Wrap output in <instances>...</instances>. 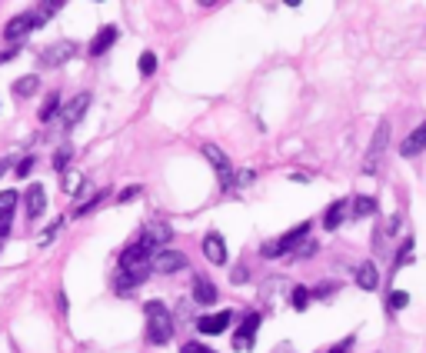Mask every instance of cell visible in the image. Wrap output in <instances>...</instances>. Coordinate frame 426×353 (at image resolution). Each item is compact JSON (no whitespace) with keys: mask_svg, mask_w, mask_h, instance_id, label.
<instances>
[{"mask_svg":"<svg viewBox=\"0 0 426 353\" xmlns=\"http://www.w3.org/2000/svg\"><path fill=\"white\" fill-rule=\"evenodd\" d=\"M143 317H147V340H150L153 347H164V343L174 340V313H170L160 300H147Z\"/></svg>","mask_w":426,"mask_h":353,"instance_id":"obj_1","label":"cell"},{"mask_svg":"<svg viewBox=\"0 0 426 353\" xmlns=\"http://www.w3.org/2000/svg\"><path fill=\"white\" fill-rule=\"evenodd\" d=\"M153 257H157V247H153L147 237H137V240L120 254V270L123 274H137V276H150L153 270Z\"/></svg>","mask_w":426,"mask_h":353,"instance_id":"obj_2","label":"cell"},{"mask_svg":"<svg viewBox=\"0 0 426 353\" xmlns=\"http://www.w3.org/2000/svg\"><path fill=\"white\" fill-rule=\"evenodd\" d=\"M386 147H390V121H380L376 123V133H373L370 147H366V157H363V174L366 176H373L376 170H380Z\"/></svg>","mask_w":426,"mask_h":353,"instance_id":"obj_3","label":"cell"},{"mask_svg":"<svg viewBox=\"0 0 426 353\" xmlns=\"http://www.w3.org/2000/svg\"><path fill=\"white\" fill-rule=\"evenodd\" d=\"M44 21H47V13L40 11V7H37V11H27V13H17V17H13V21H7V27H4V40L17 47L23 37L33 30V27H40Z\"/></svg>","mask_w":426,"mask_h":353,"instance_id":"obj_4","label":"cell"},{"mask_svg":"<svg viewBox=\"0 0 426 353\" xmlns=\"http://www.w3.org/2000/svg\"><path fill=\"white\" fill-rule=\"evenodd\" d=\"M306 233H310V220H303L300 227H296V230H286L284 237H276V240L263 243V247H260V254H263V257H270V260H274V257L290 254L293 247H300V243L306 240Z\"/></svg>","mask_w":426,"mask_h":353,"instance_id":"obj_5","label":"cell"},{"mask_svg":"<svg viewBox=\"0 0 426 353\" xmlns=\"http://www.w3.org/2000/svg\"><path fill=\"white\" fill-rule=\"evenodd\" d=\"M203 157H207L213 170L220 176V190H233L237 187V174H233V164H230V157L220 150L217 144H203Z\"/></svg>","mask_w":426,"mask_h":353,"instance_id":"obj_6","label":"cell"},{"mask_svg":"<svg viewBox=\"0 0 426 353\" xmlns=\"http://www.w3.org/2000/svg\"><path fill=\"white\" fill-rule=\"evenodd\" d=\"M74 54H77L74 40H57V44H50V47L40 50V64L44 67H60V64H67Z\"/></svg>","mask_w":426,"mask_h":353,"instance_id":"obj_7","label":"cell"},{"mask_svg":"<svg viewBox=\"0 0 426 353\" xmlns=\"http://www.w3.org/2000/svg\"><path fill=\"white\" fill-rule=\"evenodd\" d=\"M153 270H157V274H176V270H186V254L164 247V250H157V257H153Z\"/></svg>","mask_w":426,"mask_h":353,"instance_id":"obj_8","label":"cell"},{"mask_svg":"<svg viewBox=\"0 0 426 353\" xmlns=\"http://www.w3.org/2000/svg\"><path fill=\"white\" fill-rule=\"evenodd\" d=\"M257 330H260V313H257V310L243 313V323H240V330H237V337H233V347H237V350H250Z\"/></svg>","mask_w":426,"mask_h":353,"instance_id":"obj_9","label":"cell"},{"mask_svg":"<svg viewBox=\"0 0 426 353\" xmlns=\"http://www.w3.org/2000/svg\"><path fill=\"white\" fill-rule=\"evenodd\" d=\"M87 107H90V94H77L74 100H67V107L60 111V113H64V130H74L77 123L84 121Z\"/></svg>","mask_w":426,"mask_h":353,"instance_id":"obj_10","label":"cell"},{"mask_svg":"<svg viewBox=\"0 0 426 353\" xmlns=\"http://www.w3.org/2000/svg\"><path fill=\"white\" fill-rule=\"evenodd\" d=\"M203 257H207L213 267H223V264H227V243H223V233L210 230L207 237H203Z\"/></svg>","mask_w":426,"mask_h":353,"instance_id":"obj_11","label":"cell"},{"mask_svg":"<svg viewBox=\"0 0 426 353\" xmlns=\"http://www.w3.org/2000/svg\"><path fill=\"white\" fill-rule=\"evenodd\" d=\"M230 320H233V313H230V310H220V313H213V317H200L197 330L207 333V337H220V333L230 327Z\"/></svg>","mask_w":426,"mask_h":353,"instance_id":"obj_12","label":"cell"},{"mask_svg":"<svg viewBox=\"0 0 426 353\" xmlns=\"http://www.w3.org/2000/svg\"><path fill=\"white\" fill-rule=\"evenodd\" d=\"M117 37H120V30L113 27V23H107V27H100L97 37L90 40V57H103L110 50V47L117 44Z\"/></svg>","mask_w":426,"mask_h":353,"instance_id":"obj_13","label":"cell"},{"mask_svg":"<svg viewBox=\"0 0 426 353\" xmlns=\"http://www.w3.org/2000/svg\"><path fill=\"white\" fill-rule=\"evenodd\" d=\"M143 237L157 247V250H164L167 243H170V237H174V227L164 220H147V227H143Z\"/></svg>","mask_w":426,"mask_h":353,"instance_id":"obj_14","label":"cell"},{"mask_svg":"<svg viewBox=\"0 0 426 353\" xmlns=\"http://www.w3.org/2000/svg\"><path fill=\"white\" fill-rule=\"evenodd\" d=\"M213 300H217V284H213L210 276H203V274H194V303L210 307Z\"/></svg>","mask_w":426,"mask_h":353,"instance_id":"obj_15","label":"cell"},{"mask_svg":"<svg viewBox=\"0 0 426 353\" xmlns=\"http://www.w3.org/2000/svg\"><path fill=\"white\" fill-rule=\"evenodd\" d=\"M23 200H27V217H30V220H37L47 210V190L40 187V184H33V187L23 194Z\"/></svg>","mask_w":426,"mask_h":353,"instance_id":"obj_16","label":"cell"},{"mask_svg":"<svg viewBox=\"0 0 426 353\" xmlns=\"http://www.w3.org/2000/svg\"><path fill=\"white\" fill-rule=\"evenodd\" d=\"M357 287L360 290H376L380 287V270H376L373 260H363V264L357 267Z\"/></svg>","mask_w":426,"mask_h":353,"instance_id":"obj_17","label":"cell"},{"mask_svg":"<svg viewBox=\"0 0 426 353\" xmlns=\"http://www.w3.org/2000/svg\"><path fill=\"white\" fill-rule=\"evenodd\" d=\"M426 150V123H420L410 137H406L403 144H400V154L403 157H416V154H423Z\"/></svg>","mask_w":426,"mask_h":353,"instance_id":"obj_18","label":"cell"},{"mask_svg":"<svg viewBox=\"0 0 426 353\" xmlns=\"http://www.w3.org/2000/svg\"><path fill=\"white\" fill-rule=\"evenodd\" d=\"M343 217H347V200H333L327 207V213H323V227H327V230H337L340 223H343Z\"/></svg>","mask_w":426,"mask_h":353,"instance_id":"obj_19","label":"cell"},{"mask_svg":"<svg viewBox=\"0 0 426 353\" xmlns=\"http://www.w3.org/2000/svg\"><path fill=\"white\" fill-rule=\"evenodd\" d=\"M143 280H147V276H137V274H123V270H120V274L113 276V290H117V293H130L133 287H140Z\"/></svg>","mask_w":426,"mask_h":353,"instance_id":"obj_20","label":"cell"},{"mask_svg":"<svg viewBox=\"0 0 426 353\" xmlns=\"http://www.w3.org/2000/svg\"><path fill=\"white\" fill-rule=\"evenodd\" d=\"M37 87H40V77H37V74H27V77H21L13 84V94H17V97H33Z\"/></svg>","mask_w":426,"mask_h":353,"instance_id":"obj_21","label":"cell"},{"mask_svg":"<svg viewBox=\"0 0 426 353\" xmlns=\"http://www.w3.org/2000/svg\"><path fill=\"white\" fill-rule=\"evenodd\" d=\"M376 213V200L373 197H357L353 200V217L357 220H366V217H373Z\"/></svg>","mask_w":426,"mask_h":353,"instance_id":"obj_22","label":"cell"},{"mask_svg":"<svg viewBox=\"0 0 426 353\" xmlns=\"http://www.w3.org/2000/svg\"><path fill=\"white\" fill-rule=\"evenodd\" d=\"M57 113H60V94H47V100H44V107H40V123H47V121H54Z\"/></svg>","mask_w":426,"mask_h":353,"instance_id":"obj_23","label":"cell"},{"mask_svg":"<svg viewBox=\"0 0 426 353\" xmlns=\"http://www.w3.org/2000/svg\"><path fill=\"white\" fill-rule=\"evenodd\" d=\"M17 200H21L17 190H0V217H11L17 210Z\"/></svg>","mask_w":426,"mask_h":353,"instance_id":"obj_24","label":"cell"},{"mask_svg":"<svg viewBox=\"0 0 426 353\" xmlns=\"http://www.w3.org/2000/svg\"><path fill=\"white\" fill-rule=\"evenodd\" d=\"M80 190H84V176L77 174V170H67V174H64V194L80 197Z\"/></svg>","mask_w":426,"mask_h":353,"instance_id":"obj_25","label":"cell"},{"mask_svg":"<svg viewBox=\"0 0 426 353\" xmlns=\"http://www.w3.org/2000/svg\"><path fill=\"white\" fill-rule=\"evenodd\" d=\"M290 307H293V310H306V307H310V290H306V287H293V290H290Z\"/></svg>","mask_w":426,"mask_h":353,"instance_id":"obj_26","label":"cell"},{"mask_svg":"<svg viewBox=\"0 0 426 353\" xmlns=\"http://www.w3.org/2000/svg\"><path fill=\"white\" fill-rule=\"evenodd\" d=\"M140 74L143 77H153V74H157V54H153V50H143L140 54Z\"/></svg>","mask_w":426,"mask_h":353,"instance_id":"obj_27","label":"cell"},{"mask_svg":"<svg viewBox=\"0 0 426 353\" xmlns=\"http://www.w3.org/2000/svg\"><path fill=\"white\" fill-rule=\"evenodd\" d=\"M70 157H74V150H70V144H64V147H60V150L54 154V170L67 174V164H70Z\"/></svg>","mask_w":426,"mask_h":353,"instance_id":"obj_28","label":"cell"},{"mask_svg":"<svg viewBox=\"0 0 426 353\" xmlns=\"http://www.w3.org/2000/svg\"><path fill=\"white\" fill-rule=\"evenodd\" d=\"M103 197H107V190H100V194H94V197H90L87 203H80V207H77V217H87V213H90L94 207H100V200H103Z\"/></svg>","mask_w":426,"mask_h":353,"instance_id":"obj_29","label":"cell"},{"mask_svg":"<svg viewBox=\"0 0 426 353\" xmlns=\"http://www.w3.org/2000/svg\"><path fill=\"white\" fill-rule=\"evenodd\" d=\"M406 303H410V293H406V290H393V293H390V310H403Z\"/></svg>","mask_w":426,"mask_h":353,"instance_id":"obj_30","label":"cell"},{"mask_svg":"<svg viewBox=\"0 0 426 353\" xmlns=\"http://www.w3.org/2000/svg\"><path fill=\"white\" fill-rule=\"evenodd\" d=\"M30 170H33V157H23L21 164L13 167V174L17 176H30Z\"/></svg>","mask_w":426,"mask_h":353,"instance_id":"obj_31","label":"cell"},{"mask_svg":"<svg viewBox=\"0 0 426 353\" xmlns=\"http://www.w3.org/2000/svg\"><path fill=\"white\" fill-rule=\"evenodd\" d=\"M230 280H233V284H247V280H250V270H247V267H233Z\"/></svg>","mask_w":426,"mask_h":353,"instance_id":"obj_32","label":"cell"},{"mask_svg":"<svg viewBox=\"0 0 426 353\" xmlns=\"http://www.w3.org/2000/svg\"><path fill=\"white\" fill-rule=\"evenodd\" d=\"M143 190L140 187H127V190H120V194H117V200H120V203H127V200H133V197H140Z\"/></svg>","mask_w":426,"mask_h":353,"instance_id":"obj_33","label":"cell"},{"mask_svg":"<svg viewBox=\"0 0 426 353\" xmlns=\"http://www.w3.org/2000/svg\"><path fill=\"white\" fill-rule=\"evenodd\" d=\"M350 347H353V337H347V340H340L337 347H330L327 353H350Z\"/></svg>","mask_w":426,"mask_h":353,"instance_id":"obj_34","label":"cell"},{"mask_svg":"<svg viewBox=\"0 0 426 353\" xmlns=\"http://www.w3.org/2000/svg\"><path fill=\"white\" fill-rule=\"evenodd\" d=\"M180 353H217V350H210V347H203V343H186Z\"/></svg>","mask_w":426,"mask_h":353,"instance_id":"obj_35","label":"cell"},{"mask_svg":"<svg viewBox=\"0 0 426 353\" xmlns=\"http://www.w3.org/2000/svg\"><path fill=\"white\" fill-rule=\"evenodd\" d=\"M313 250H317V243H313V240H303V243H300V250H296L293 257H310Z\"/></svg>","mask_w":426,"mask_h":353,"instance_id":"obj_36","label":"cell"},{"mask_svg":"<svg viewBox=\"0 0 426 353\" xmlns=\"http://www.w3.org/2000/svg\"><path fill=\"white\" fill-rule=\"evenodd\" d=\"M11 227H13V213H11V217H0V240L11 233Z\"/></svg>","mask_w":426,"mask_h":353,"instance_id":"obj_37","label":"cell"},{"mask_svg":"<svg viewBox=\"0 0 426 353\" xmlns=\"http://www.w3.org/2000/svg\"><path fill=\"white\" fill-rule=\"evenodd\" d=\"M60 223H64V220H54V223H50V227L44 230V237H40V243H50V237H54V233L60 230Z\"/></svg>","mask_w":426,"mask_h":353,"instance_id":"obj_38","label":"cell"},{"mask_svg":"<svg viewBox=\"0 0 426 353\" xmlns=\"http://www.w3.org/2000/svg\"><path fill=\"white\" fill-rule=\"evenodd\" d=\"M17 50H21V44L13 47V50H0V64H7V60H13V57H17Z\"/></svg>","mask_w":426,"mask_h":353,"instance_id":"obj_39","label":"cell"},{"mask_svg":"<svg viewBox=\"0 0 426 353\" xmlns=\"http://www.w3.org/2000/svg\"><path fill=\"white\" fill-rule=\"evenodd\" d=\"M7 167H11V160H0V176L7 174Z\"/></svg>","mask_w":426,"mask_h":353,"instance_id":"obj_40","label":"cell"}]
</instances>
